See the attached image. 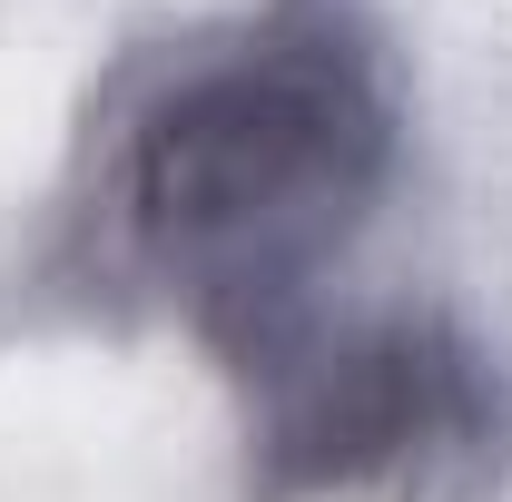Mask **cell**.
I'll return each mask as SVG.
<instances>
[{
  "label": "cell",
  "instance_id": "6da1fadb",
  "mask_svg": "<svg viewBox=\"0 0 512 502\" xmlns=\"http://www.w3.org/2000/svg\"><path fill=\"white\" fill-rule=\"evenodd\" d=\"M404 168V89L355 0H256L188 30L109 109L89 227L128 286L247 365L316 315Z\"/></svg>",
  "mask_w": 512,
  "mask_h": 502
},
{
  "label": "cell",
  "instance_id": "7a4b0ae2",
  "mask_svg": "<svg viewBox=\"0 0 512 502\" xmlns=\"http://www.w3.org/2000/svg\"><path fill=\"white\" fill-rule=\"evenodd\" d=\"M237 375L247 502H463L512 463V365L434 306L306 315Z\"/></svg>",
  "mask_w": 512,
  "mask_h": 502
}]
</instances>
